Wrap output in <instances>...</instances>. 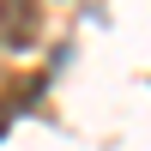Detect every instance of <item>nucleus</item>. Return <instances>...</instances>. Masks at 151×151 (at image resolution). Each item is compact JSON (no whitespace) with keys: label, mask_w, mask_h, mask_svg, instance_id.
<instances>
[{"label":"nucleus","mask_w":151,"mask_h":151,"mask_svg":"<svg viewBox=\"0 0 151 151\" xmlns=\"http://www.w3.org/2000/svg\"><path fill=\"white\" fill-rule=\"evenodd\" d=\"M42 30V6L36 0H0V55H18Z\"/></svg>","instance_id":"f257e3e1"},{"label":"nucleus","mask_w":151,"mask_h":151,"mask_svg":"<svg viewBox=\"0 0 151 151\" xmlns=\"http://www.w3.org/2000/svg\"><path fill=\"white\" fill-rule=\"evenodd\" d=\"M6 121H12V97H0V133H6Z\"/></svg>","instance_id":"f03ea898"}]
</instances>
